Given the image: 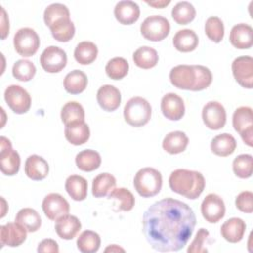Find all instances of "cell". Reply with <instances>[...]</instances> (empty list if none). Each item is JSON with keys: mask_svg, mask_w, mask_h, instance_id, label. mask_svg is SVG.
<instances>
[{"mask_svg": "<svg viewBox=\"0 0 253 253\" xmlns=\"http://www.w3.org/2000/svg\"><path fill=\"white\" fill-rule=\"evenodd\" d=\"M196 221L190 206L176 199L165 198L144 211L142 231L154 250L179 251L192 236Z\"/></svg>", "mask_w": 253, "mask_h": 253, "instance_id": "6da1fadb", "label": "cell"}, {"mask_svg": "<svg viewBox=\"0 0 253 253\" xmlns=\"http://www.w3.org/2000/svg\"><path fill=\"white\" fill-rule=\"evenodd\" d=\"M169 79L176 88L202 91L211 85L212 74L208 67L203 65L180 64L170 70Z\"/></svg>", "mask_w": 253, "mask_h": 253, "instance_id": "7a4b0ae2", "label": "cell"}, {"mask_svg": "<svg viewBox=\"0 0 253 253\" xmlns=\"http://www.w3.org/2000/svg\"><path fill=\"white\" fill-rule=\"evenodd\" d=\"M206 186V181L202 173L188 169H177L170 174V189L184 196L187 199L195 200L200 197Z\"/></svg>", "mask_w": 253, "mask_h": 253, "instance_id": "3957f363", "label": "cell"}, {"mask_svg": "<svg viewBox=\"0 0 253 253\" xmlns=\"http://www.w3.org/2000/svg\"><path fill=\"white\" fill-rule=\"evenodd\" d=\"M133 186L139 196L143 198L153 197L162 188V175L154 168H141L134 176Z\"/></svg>", "mask_w": 253, "mask_h": 253, "instance_id": "277c9868", "label": "cell"}, {"mask_svg": "<svg viewBox=\"0 0 253 253\" xmlns=\"http://www.w3.org/2000/svg\"><path fill=\"white\" fill-rule=\"evenodd\" d=\"M124 118L131 126H142L151 118V106L142 97H132L125 105Z\"/></svg>", "mask_w": 253, "mask_h": 253, "instance_id": "5b68a950", "label": "cell"}, {"mask_svg": "<svg viewBox=\"0 0 253 253\" xmlns=\"http://www.w3.org/2000/svg\"><path fill=\"white\" fill-rule=\"evenodd\" d=\"M170 32L169 21L159 15L147 17L140 25V33L144 39L151 42L164 40Z\"/></svg>", "mask_w": 253, "mask_h": 253, "instance_id": "8992f818", "label": "cell"}, {"mask_svg": "<svg viewBox=\"0 0 253 253\" xmlns=\"http://www.w3.org/2000/svg\"><path fill=\"white\" fill-rule=\"evenodd\" d=\"M232 126L248 146L253 145V115L250 107L237 108L232 116Z\"/></svg>", "mask_w": 253, "mask_h": 253, "instance_id": "52a82bcc", "label": "cell"}, {"mask_svg": "<svg viewBox=\"0 0 253 253\" xmlns=\"http://www.w3.org/2000/svg\"><path fill=\"white\" fill-rule=\"evenodd\" d=\"M15 50L23 57L34 55L40 47V38L35 30L31 28H22L14 36Z\"/></svg>", "mask_w": 253, "mask_h": 253, "instance_id": "ba28073f", "label": "cell"}, {"mask_svg": "<svg viewBox=\"0 0 253 253\" xmlns=\"http://www.w3.org/2000/svg\"><path fill=\"white\" fill-rule=\"evenodd\" d=\"M21 159L19 153L12 148L8 138L1 136L0 142V169L4 175L14 176L19 172Z\"/></svg>", "mask_w": 253, "mask_h": 253, "instance_id": "9c48e42d", "label": "cell"}, {"mask_svg": "<svg viewBox=\"0 0 253 253\" xmlns=\"http://www.w3.org/2000/svg\"><path fill=\"white\" fill-rule=\"evenodd\" d=\"M4 98L9 108L16 114H25L31 108V96L26 89L19 85H10L6 88Z\"/></svg>", "mask_w": 253, "mask_h": 253, "instance_id": "30bf717a", "label": "cell"}, {"mask_svg": "<svg viewBox=\"0 0 253 253\" xmlns=\"http://www.w3.org/2000/svg\"><path fill=\"white\" fill-rule=\"evenodd\" d=\"M40 63L48 73L60 72L67 63L66 52L58 46H47L41 54Z\"/></svg>", "mask_w": 253, "mask_h": 253, "instance_id": "8fae6325", "label": "cell"}, {"mask_svg": "<svg viewBox=\"0 0 253 253\" xmlns=\"http://www.w3.org/2000/svg\"><path fill=\"white\" fill-rule=\"evenodd\" d=\"M202 118L206 126L217 130L222 128L226 123V112L220 103L210 101L203 108Z\"/></svg>", "mask_w": 253, "mask_h": 253, "instance_id": "7c38bea8", "label": "cell"}, {"mask_svg": "<svg viewBox=\"0 0 253 253\" xmlns=\"http://www.w3.org/2000/svg\"><path fill=\"white\" fill-rule=\"evenodd\" d=\"M232 74L236 82L247 89L253 86V58L248 55L235 58L231 65Z\"/></svg>", "mask_w": 253, "mask_h": 253, "instance_id": "4fadbf2b", "label": "cell"}, {"mask_svg": "<svg viewBox=\"0 0 253 253\" xmlns=\"http://www.w3.org/2000/svg\"><path fill=\"white\" fill-rule=\"evenodd\" d=\"M203 217L210 223L218 222L225 214L223 200L216 194H209L201 205Z\"/></svg>", "mask_w": 253, "mask_h": 253, "instance_id": "5bb4252c", "label": "cell"}, {"mask_svg": "<svg viewBox=\"0 0 253 253\" xmlns=\"http://www.w3.org/2000/svg\"><path fill=\"white\" fill-rule=\"evenodd\" d=\"M42 208L45 216L50 220H56L59 217L68 214L70 210L68 202L57 193H50L45 196Z\"/></svg>", "mask_w": 253, "mask_h": 253, "instance_id": "9a60e30c", "label": "cell"}, {"mask_svg": "<svg viewBox=\"0 0 253 253\" xmlns=\"http://www.w3.org/2000/svg\"><path fill=\"white\" fill-rule=\"evenodd\" d=\"M27 229L18 222H9L0 227L1 246H20L27 238Z\"/></svg>", "mask_w": 253, "mask_h": 253, "instance_id": "2e32d148", "label": "cell"}, {"mask_svg": "<svg viewBox=\"0 0 253 253\" xmlns=\"http://www.w3.org/2000/svg\"><path fill=\"white\" fill-rule=\"evenodd\" d=\"M161 111L170 121H179L185 114L183 99L176 93H167L161 99Z\"/></svg>", "mask_w": 253, "mask_h": 253, "instance_id": "e0dca14e", "label": "cell"}, {"mask_svg": "<svg viewBox=\"0 0 253 253\" xmlns=\"http://www.w3.org/2000/svg\"><path fill=\"white\" fill-rule=\"evenodd\" d=\"M121 92L113 85H103L97 92V102L99 106L107 112L117 110L121 105Z\"/></svg>", "mask_w": 253, "mask_h": 253, "instance_id": "ac0fdd59", "label": "cell"}, {"mask_svg": "<svg viewBox=\"0 0 253 253\" xmlns=\"http://www.w3.org/2000/svg\"><path fill=\"white\" fill-rule=\"evenodd\" d=\"M231 44L238 49L250 48L253 44V29L251 26L240 23L232 27L229 34Z\"/></svg>", "mask_w": 253, "mask_h": 253, "instance_id": "d6986e66", "label": "cell"}, {"mask_svg": "<svg viewBox=\"0 0 253 253\" xmlns=\"http://www.w3.org/2000/svg\"><path fill=\"white\" fill-rule=\"evenodd\" d=\"M114 15L119 23L123 25H131L138 20L140 10L135 2L124 0L117 3L114 9Z\"/></svg>", "mask_w": 253, "mask_h": 253, "instance_id": "ffe728a7", "label": "cell"}, {"mask_svg": "<svg viewBox=\"0 0 253 253\" xmlns=\"http://www.w3.org/2000/svg\"><path fill=\"white\" fill-rule=\"evenodd\" d=\"M49 172V166L47 161L40 155H30L25 162V173L26 175L34 180H43Z\"/></svg>", "mask_w": 253, "mask_h": 253, "instance_id": "44dd1931", "label": "cell"}, {"mask_svg": "<svg viewBox=\"0 0 253 253\" xmlns=\"http://www.w3.org/2000/svg\"><path fill=\"white\" fill-rule=\"evenodd\" d=\"M55 221L54 227L57 235L65 240L73 239L81 229V222L75 215L65 214Z\"/></svg>", "mask_w": 253, "mask_h": 253, "instance_id": "7402d4cb", "label": "cell"}, {"mask_svg": "<svg viewBox=\"0 0 253 253\" xmlns=\"http://www.w3.org/2000/svg\"><path fill=\"white\" fill-rule=\"evenodd\" d=\"M246 224L239 217H231L224 221L220 227L221 236L228 242H239L245 233Z\"/></svg>", "mask_w": 253, "mask_h": 253, "instance_id": "603a6c76", "label": "cell"}, {"mask_svg": "<svg viewBox=\"0 0 253 253\" xmlns=\"http://www.w3.org/2000/svg\"><path fill=\"white\" fill-rule=\"evenodd\" d=\"M64 135L71 144L81 145L89 139L90 128L85 122H73L65 125Z\"/></svg>", "mask_w": 253, "mask_h": 253, "instance_id": "cb8c5ba5", "label": "cell"}, {"mask_svg": "<svg viewBox=\"0 0 253 253\" xmlns=\"http://www.w3.org/2000/svg\"><path fill=\"white\" fill-rule=\"evenodd\" d=\"M199 38L197 34L190 29L178 31L173 38L174 47L181 52H190L197 48Z\"/></svg>", "mask_w": 253, "mask_h": 253, "instance_id": "d4e9b609", "label": "cell"}, {"mask_svg": "<svg viewBox=\"0 0 253 253\" xmlns=\"http://www.w3.org/2000/svg\"><path fill=\"white\" fill-rule=\"evenodd\" d=\"M189 143V138L185 132L180 130L171 131L162 141L163 149L169 154H178L183 152Z\"/></svg>", "mask_w": 253, "mask_h": 253, "instance_id": "484cf974", "label": "cell"}, {"mask_svg": "<svg viewBox=\"0 0 253 253\" xmlns=\"http://www.w3.org/2000/svg\"><path fill=\"white\" fill-rule=\"evenodd\" d=\"M236 148V140L229 133H221L214 136L211 142V150L213 154L226 157L234 152Z\"/></svg>", "mask_w": 253, "mask_h": 253, "instance_id": "4316f807", "label": "cell"}, {"mask_svg": "<svg viewBox=\"0 0 253 253\" xmlns=\"http://www.w3.org/2000/svg\"><path fill=\"white\" fill-rule=\"evenodd\" d=\"M88 84L87 75L78 69H74L66 74L63 80V86L67 93L77 95L82 93Z\"/></svg>", "mask_w": 253, "mask_h": 253, "instance_id": "83f0119b", "label": "cell"}, {"mask_svg": "<svg viewBox=\"0 0 253 253\" xmlns=\"http://www.w3.org/2000/svg\"><path fill=\"white\" fill-rule=\"evenodd\" d=\"M65 190L74 201H83L88 194V183L79 175H71L65 181Z\"/></svg>", "mask_w": 253, "mask_h": 253, "instance_id": "f1b7e54d", "label": "cell"}, {"mask_svg": "<svg viewBox=\"0 0 253 253\" xmlns=\"http://www.w3.org/2000/svg\"><path fill=\"white\" fill-rule=\"evenodd\" d=\"M134 64L142 69H150L158 63V53L150 46L138 47L132 55Z\"/></svg>", "mask_w": 253, "mask_h": 253, "instance_id": "f546056e", "label": "cell"}, {"mask_svg": "<svg viewBox=\"0 0 253 253\" xmlns=\"http://www.w3.org/2000/svg\"><path fill=\"white\" fill-rule=\"evenodd\" d=\"M102 159L99 152L92 149L80 151L75 157L76 166L84 172H92L99 168Z\"/></svg>", "mask_w": 253, "mask_h": 253, "instance_id": "4dcf8cb0", "label": "cell"}, {"mask_svg": "<svg viewBox=\"0 0 253 253\" xmlns=\"http://www.w3.org/2000/svg\"><path fill=\"white\" fill-rule=\"evenodd\" d=\"M15 221L27 229L28 232H36L42 225V219L37 211L31 208L20 210L15 217Z\"/></svg>", "mask_w": 253, "mask_h": 253, "instance_id": "1f68e13d", "label": "cell"}, {"mask_svg": "<svg viewBox=\"0 0 253 253\" xmlns=\"http://www.w3.org/2000/svg\"><path fill=\"white\" fill-rule=\"evenodd\" d=\"M116 178L110 173H101L92 183V194L95 198L106 197L116 187Z\"/></svg>", "mask_w": 253, "mask_h": 253, "instance_id": "d6a6232c", "label": "cell"}, {"mask_svg": "<svg viewBox=\"0 0 253 253\" xmlns=\"http://www.w3.org/2000/svg\"><path fill=\"white\" fill-rule=\"evenodd\" d=\"M98 55V47L92 42H79L74 49V58L75 60L82 64L87 65L95 61Z\"/></svg>", "mask_w": 253, "mask_h": 253, "instance_id": "836d02e7", "label": "cell"}, {"mask_svg": "<svg viewBox=\"0 0 253 253\" xmlns=\"http://www.w3.org/2000/svg\"><path fill=\"white\" fill-rule=\"evenodd\" d=\"M49 29L52 37L61 42H69L75 34V27L70 18L55 22L52 26L49 27Z\"/></svg>", "mask_w": 253, "mask_h": 253, "instance_id": "e575fe53", "label": "cell"}, {"mask_svg": "<svg viewBox=\"0 0 253 253\" xmlns=\"http://www.w3.org/2000/svg\"><path fill=\"white\" fill-rule=\"evenodd\" d=\"M76 244L78 250L82 253H95L100 248L101 238L97 232L85 230L77 238Z\"/></svg>", "mask_w": 253, "mask_h": 253, "instance_id": "d590c367", "label": "cell"}, {"mask_svg": "<svg viewBox=\"0 0 253 253\" xmlns=\"http://www.w3.org/2000/svg\"><path fill=\"white\" fill-rule=\"evenodd\" d=\"M171 15L177 24L187 25L195 19L196 10L190 2L182 1L173 7Z\"/></svg>", "mask_w": 253, "mask_h": 253, "instance_id": "8d00e7d4", "label": "cell"}, {"mask_svg": "<svg viewBox=\"0 0 253 253\" xmlns=\"http://www.w3.org/2000/svg\"><path fill=\"white\" fill-rule=\"evenodd\" d=\"M60 117L64 125H68L73 122H84L85 112L78 102L70 101L62 107Z\"/></svg>", "mask_w": 253, "mask_h": 253, "instance_id": "74e56055", "label": "cell"}, {"mask_svg": "<svg viewBox=\"0 0 253 253\" xmlns=\"http://www.w3.org/2000/svg\"><path fill=\"white\" fill-rule=\"evenodd\" d=\"M68 18H70L68 8L60 3L50 4L45 8L43 13V21L47 27L52 26L57 21Z\"/></svg>", "mask_w": 253, "mask_h": 253, "instance_id": "f35d334b", "label": "cell"}, {"mask_svg": "<svg viewBox=\"0 0 253 253\" xmlns=\"http://www.w3.org/2000/svg\"><path fill=\"white\" fill-rule=\"evenodd\" d=\"M128 68V62L124 57H114L108 61L105 70L111 79L120 80L126 76Z\"/></svg>", "mask_w": 253, "mask_h": 253, "instance_id": "ab89813d", "label": "cell"}, {"mask_svg": "<svg viewBox=\"0 0 253 253\" xmlns=\"http://www.w3.org/2000/svg\"><path fill=\"white\" fill-rule=\"evenodd\" d=\"M109 199L116 200L119 204V211H129L135 204V199L132 193L126 188H117L110 192Z\"/></svg>", "mask_w": 253, "mask_h": 253, "instance_id": "60d3db41", "label": "cell"}, {"mask_svg": "<svg viewBox=\"0 0 253 253\" xmlns=\"http://www.w3.org/2000/svg\"><path fill=\"white\" fill-rule=\"evenodd\" d=\"M12 74L17 80L27 82L34 78L36 74V66L28 59H20L14 63Z\"/></svg>", "mask_w": 253, "mask_h": 253, "instance_id": "b9f144b4", "label": "cell"}, {"mask_svg": "<svg viewBox=\"0 0 253 253\" xmlns=\"http://www.w3.org/2000/svg\"><path fill=\"white\" fill-rule=\"evenodd\" d=\"M253 158L250 154H240L234 158L232 162V169L234 174L241 178L247 179L252 175Z\"/></svg>", "mask_w": 253, "mask_h": 253, "instance_id": "7bdbcfd3", "label": "cell"}, {"mask_svg": "<svg viewBox=\"0 0 253 253\" xmlns=\"http://www.w3.org/2000/svg\"><path fill=\"white\" fill-rule=\"evenodd\" d=\"M205 33L211 41L214 42H221L224 37V26L222 21L216 16L208 18L205 24Z\"/></svg>", "mask_w": 253, "mask_h": 253, "instance_id": "ee69618b", "label": "cell"}, {"mask_svg": "<svg viewBox=\"0 0 253 253\" xmlns=\"http://www.w3.org/2000/svg\"><path fill=\"white\" fill-rule=\"evenodd\" d=\"M210 237V232L205 228H200L192 241L189 245L187 252L188 253H205L208 252V249L205 247V243Z\"/></svg>", "mask_w": 253, "mask_h": 253, "instance_id": "f6af8a7d", "label": "cell"}, {"mask_svg": "<svg viewBox=\"0 0 253 253\" xmlns=\"http://www.w3.org/2000/svg\"><path fill=\"white\" fill-rule=\"evenodd\" d=\"M253 194L250 191L241 192L235 199L236 208L246 213H251L253 211Z\"/></svg>", "mask_w": 253, "mask_h": 253, "instance_id": "bcb514c9", "label": "cell"}, {"mask_svg": "<svg viewBox=\"0 0 253 253\" xmlns=\"http://www.w3.org/2000/svg\"><path fill=\"white\" fill-rule=\"evenodd\" d=\"M38 252L39 253H58L59 252V247L58 244L55 240L50 239V238H46L42 240L39 243L38 246Z\"/></svg>", "mask_w": 253, "mask_h": 253, "instance_id": "7dc6e473", "label": "cell"}, {"mask_svg": "<svg viewBox=\"0 0 253 253\" xmlns=\"http://www.w3.org/2000/svg\"><path fill=\"white\" fill-rule=\"evenodd\" d=\"M1 38L2 40H4L9 34V19L3 7H1Z\"/></svg>", "mask_w": 253, "mask_h": 253, "instance_id": "c3c4849f", "label": "cell"}, {"mask_svg": "<svg viewBox=\"0 0 253 253\" xmlns=\"http://www.w3.org/2000/svg\"><path fill=\"white\" fill-rule=\"evenodd\" d=\"M170 2H171L170 0H167V1H165V0H161V1H150V2L146 1L145 3H146L147 5H149V6H151V7L162 9V8H164V7L168 6V5L170 4Z\"/></svg>", "mask_w": 253, "mask_h": 253, "instance_id": "681fc988", "label": "cell"}, {"mask_svg": "<svg viewBox=\"0 0 253 253\" xmlns=\"http://www.w3.org/2000/svg\"><path fill=\"white\" fill-rule=\"evenodd\" d=\"M108 251H111V252H119V251H122V252H124L125 250H124L123 248L119 247L118 245L113 244V245H111V246H109V247H107V248L105 249V252H108Z\"/></svg>", "mask_w": 253, "mask_h": 253, "instance_id": "f907efd6", "label": "cell"}]
</instances>
